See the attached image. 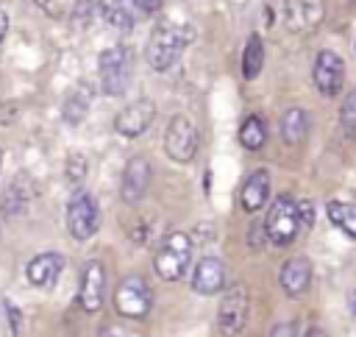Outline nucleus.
<instances>
[{
    "label": "nucleus",
    "mask_w": 356,
    "mask_h": 337,
    "mask_svg": "<svg viewBox=\"0 0 356 337\" xmlns=\"http://www.w3.org/2000/svg\"><path fill=\"white\" fill-rule=\"evenodd\" d=\"M284 19L292 31H309L323 19V0H286Z\"/></svg>",
    "instance_id": "obj_15"
},
{
    "label": "nucleus",
    "mask_w": 356,
    "mask_h": 337,
    "mask_svg": "<svg viewBox=\"0 0 356 337\" xmlns=\"http://www.w3.org/2000/svg\"><path fill=\"white\" fill-rule=\"evenodd\" d=\"M261 64H264V45L259 36H250L245 50H242V78L253 81L261 72Z\"/></svg>",
    "instance_id": "obj_23"
},
{
    "label": "nucleus",
    "mask_w": 356,
    "mask_h": 337,
    "mask_svg": "<svg viewBox=\"0 0 356 337\" xmlns=\"http://www.w3.org/2000/svg\"><path fill=\"white\" fill-rule=\"evenodd\" d=\"M278 281H281V287L289 298H300L309 290V281H312V262L306 256H289L281 265Z\"/></svg>",
    "instance_id": "obj_13"
},
{
    "label": "nucleus",
    "mask_w": 356,
    "mask_h": 337,
    "mask_svg": "<svg viewBox=\"0 0 356 337\" xmlns=\"http://www.w3.org/2000/svg\"><path fill=\"white\" fill-rule=\"evenodd\" d=\"M0 167H3V150H0Z\"/></svg>",
    "instance_id": "obj_35"
},
{
    "label": "nucleus",
    "mask_w": 356,
    "mask_h": 337,
    "mask_svg": "<svg viewBox=\"0 0 356 337\" xmlns=\"http://www.w3.org/2000/svg\"><path fill=\"white\" fill-rule=\"evenodd\" d=\"M100 226L97 203L89 192H75L67 203V228L75 240H89Z\"/></svg>",
    "instance_id": "obj_8"
},
{
    "label": "nucleus",
    "mask_w": 356,
    "mask_h": 337,
    "mask_svg": "<svg viewBox=\"0 0 356 337\" xmlns=\"http://www.w3.org/2000/svg\"><path fill=\"white\" fill-rule=\"evenodd\" d=\"M31 195H33V189H31L28 178H25V175H17V178L3 189V198H0L3 214H6V217L22 214V212L28 209V203H31Z\"/></svg>",
    "instance_id": "obj_18"
},
{
    "label": "nucleus",
    "mask_w": 356,
    "mask_h": 337,
    "mask_svg": "<svg viewBox=\"0 0 356 337\" xmlns=\"http://www.w3.org/2000/svg\"><path fill=\"white\" fill-rule=\"evenodd\" d=\"M6 33H8V14L0 8V42L6 39Z\"/></svg>",
    "instance_id": "obj_32"
},
{
    "label": "nucleus",
    "mask_w": 356,
    "mask_h": 337,
    "mask_svg": "<svg viewBox=\"0 0 356 337\" xmlns=\"http://www.w3.org/2000/svg\"><path fill=\"white\" fill-rule=\"evenodd\" d=\"M136 11H139V6H136L134 0H108V3L103 6L106 22L114 25V28H120V31H128V28L136 22V17H139Z\"/></svg>",
    "instance_id": "obj_19"
},
{
    "label": "nucleus",
    "mask_w": 356,
    "mask_h": 337,
    "mask_svg": "<svg viewBox=\"0 0 356 337\" xmlns=\"http://www.w3.org/2000/svg\"><path fill=\"white\" fill-rule=\"evenodd\" d=\"M270 337H298V326L292 320H284V323H275Z\"/></svg>",
    "instance_id": "obj_28"
},
{
    "label": "nucleus",
    "mask_w": 356,
    "mask_h": 337,
    "mask_svg": "<svg viewBox=\"0 0 356 337\" xmlns=\"http://www.w3.org/2000/svg\"><path fill=\"white\" fill-rule=\"evenodd\" d=\"M222 284H225V265H222L220 259L206 256V259H200V262L195 265V273H192V287H195V292H200V295H214V292L222 290Z\"/></svg>",
    "instance_id": "obj_14"
},
{
    "label": "nucleus",
    "mask_w": 356,
    "mask_h": 337,
    "mask_svg": "<svg viewBox=\"0 0 356 337\" xmlns=\"http://www.w3.org/2000/svg\"><path fill=\"white\" fill-rule=\"evenodd\" d=\"M339 123H342V131L353 139L356 136V89L345 97V103L339 109Z\"/></svg>",
    "instance_id": "obj_27"
},
{
    "label": "nucleus",
    "mask_w": 356,
    "mask_h": 337,
    "mask_svg": "<svg viewBox=\"0 0 356 337\" xmlns=\"http://www.w3.org/2000/svg\"><path fill=\"white\" fill-rule=\"evenodd\" d=\"M61 267H64V259H61L58 253H39V256H33V259L28 262L25 276H28V281H31L33 287L47 290V287L56 284Z\"/></svg>",
    "instance_id": "obj_16"
},
{
    "label": "nucleus",
    "mask_w": 356,
    "mask_h": 337,
    "mask_svg": "<svg viewBox=\"0 0 356 337\" xmlns=\"http://www.w3.org/2000/svg\"><path fill=\"white\" fill-rule=\"evenodd\" d=\"M248 309H250V301H248V287L242 284H234L225 290L222 301H220V309H217V326L225 337H236L245 323H248Z\"/></svg>",
    "instance_id": "obj_6"
},
{
    "label": "nucleus",
    "mask_w": 356,
    "mask_h": 337,
    "mask_svg": "<svg viewBox=\"0 0 356 337\" xmlns=\"http://www.w3.org/2000/svg\"><path fill=\"white\" fill-rule=\"evenodd\" d=\"M36 3H39V6H42L47 14H50V17H58V14H61V6H58V0H36Z\"/></svg>",
    "instance_id": "obj_30"
},
{
    "label": "nucleus",
    "mask_w": 356,
    "mask_h": 337,
    "mask_svg": "<svg viewBox=\"0 0 356 337\" xmlns=\"http://www.w3.org/2000/svg\"><path fill=\"white\" fill-rule=\"evenodd\" d=\"M103 290H106V270L100 262H86L83 273H81V290H78V301L83 306V312H97L103 306Z\"/></svg>",
    "instance_id": "obj_11"
},
{
    "label": "nucleus",
    "mask_w": 356,
    "mask_h": 337,
    "mask_svg": "<svg viewBox=\"0 0 356 337\" xmlns=\"http://www.w3.org/2000/svg\"><path fill=\"white\" fill-rule=\"evenodd\" d=\"M314 86L320 89V95L334 97L342 89L345 81V61L334 53V50H320L314 58Z\"/></svg>",
    "instance_id": "obj_9"
},
{
    "label": "nucleus",
    "mask_w": 356,
    "mask_h": 337,
    "mask_svg": "<svg viewBox=\"0 0 356 337\" xmlns=\"http://www.w3.org/2000/svg\"><path fill=\"white\" fill-rule=\"evenodd\" d=\"M298 217H300V226H312L314 223V206L309 201H300L298 203Z\"/></svg>",
    "instance_id": "obj_29"
},
{
    "label": "nucleus",
    "mask_w": 356,
    "mask_h": 337,
    "mask_svg": "<svg viewBox=\"0 0 356 337\" xmlns=\"http://www.w3.org/2000/svg\"><path fill=\"white\" fill-rule=\"evenodd\" d=\"M153 117H156L153 100H145V97H142V100L128 103V106L114 117V128H117V134H122V136H139V134H145V131L150 128Z\"/></svg>",
    "instance_id": "obj_10"
},
{
    "label": "nucleus",
    "mask_w": 356,
    "mask_h": 337,
    "mask_svg": "<svg viewBox=\"0 0 356 337\" xmlns=\"http://www.w3.org/2000/svg\"><path fill=\"white\" fill-rule=\"evenodd\" d=\"M134 3L139 6V11H153V8L161 6V0H134Z\"/></svg>",
    "instance_id": "obj_31"
},
{
    "label": "nucleus",
    "mask_w": 356,
    "mask_h": 337,
    "mask_svg": "<svg viewBox=\"0 0 356 337\" xmlns=\"http://www.w3.org/2000/svg\"><path fill=\"white\" fill-rule=\"evenodd\" d=\"M306 337H328V334H325V331H323L320 326H312V329L306 331Z\"/></svg>",
    "instance_id": "obj_33"
},
{
    "label": "nucleus",
    "mask_w": 356,
    "mask_h": 337,
    "mask_svg": "<svg viewBox=\"0 0 356 337\" xmlns=\"http://www.w3.org/2000/svg\"><path fill=\"white\" fill-rule=\"evenodd\" d=\"M189 256H192V245H189V237L184 231H170L161 242V248L156 251V273L164 279V281H178L186 267H189Z\"/></svg>",
    "instance_id": "obj_3"
},
{
    "label": "nucleus",
    "mask_w": 356,
    "mask_h": 337,
    "mask_svg": "<svg viewBox=\"0 0 356 337\" xmlns=\"http://www.w3.org/2000/svg\"><path fill=\"white\" fill-rule=\"evenodd\" d=\"M164 150L172 162H192L197 150V125L186 114H175L164 134Z\"/></svg>",
    "instance_id": "obj_7"
},
{
    "label": "nucleus",
    "mask_w": 356,
    "mask_h": 337,
    "mask_svg": "<svg viewBox=\"0 0 356 337\" xmlns=\"http://www.w3.org/2000/svg\"><path fill=\"white\" fill-rule=\"evenodd\" d=\"M89 106H92V92H89L86 86L72 89V92L67 95V100H64V109H61L64 123H70V125H81L83 117H86V111H89Z\"/></svg>",
    "instance_id": "obj_20"
},
{
    "label": "nucleus",
    "mask_w": 356,
    "mask_h": 337,
    "mask_svg": "<svg viewBox=\"0 0 356 337\" xmlns=\"http://www.w3.org/2000/svg\"><path fill=\"white\" fill-rule=\"evenodd\" d=\"M309 131V114L303 109H289L281 117V136L286 145H298Z\"/></svg>",
    "instance_id": "obj_21"
},
{
    "label": "nucleus",
    "mask_w": 356,
    "mask_h": 337,
    "mask_svg": "<svg viewBox=\"0 0 356 337\" xmlns=\"http://www.w3.org/2000/svg\"><path fill=\"white\" fill-rule=\"evenodd\" d=\"M86 170H89V162H86L83 153H70V156H67L64 173H67V181H70V184H83Z\"/></svg>",
    "instance_id": "obj_26"
},
{
    "label": "nucleus",
    "mask_w": 356,
    "mask_h": 337,
    "mask_svg": "<svg viewBox=\"0 0 356 337\" xmlns=\"http://www.w3.org/2000/svg\"><path fill=\"white\" fill-rule=\"evenodd\" d=\"M300 228V217H298V203L289 195H278L275 203L267 212L264 220V231L275 245H289L298 237Z\"/></svg>",
    "instance_id": "obj_4"
},
{
    "label": "nucleus",
    "mask_w": 356,
    "mask_h": 337,
    "mask_svg": "<svg viewBox=\"0 0 356 337\" xmlns=\"http://www.w3.org/2000/svg\"><path fill=\"white\" fill-rule=\"evenodd\" d=\"M267 195H270V173L267 170H253L245 178V187H242V209L245 212H259L267 203Z\"/></svg>",
    "instance_id": "obj_17"
},
{
    "label": "nucleus",
    "mask_w": 356,
    "mask_h": 337,
    "mask_svg": "<svg viewBox=\"0 0 356 337\" xmlns=\"http://www.w3.org/2000/svg\"><path fill=\"white\" fill-rule=\"evenodd\" d=\"M131 70H134V58H131L128 47H122V45L106 47L97 58V72H100L103 92L111 95V97H120L131 84Z\"/></svg>",
    "instance_id": "obj_2"
},
{
    "label": "nucleus",
    "mask_w": 356,
    "mask_h": 337,
    "mask_svg": "<svg viewBox=\"0 0 356 337\" xmlns=\"http://www.w3.org/2000/svg\"><path fill=\"white\" fill-rule=\"evenodd\" d=\"M150 184V164L145 156H134L125 170H122V184H120V195L125 203H139L142 195L147 192Z\"/></svg>",
    "instance_id": "obj_12"
},
{
    "label": "nucleus",
    "mask_w": 356,
    "mask_h": 337,
    "mask_svg": "<svg viewBox=\"0 0 356 337\" xmlns=\"http://www.w3.org/2000/svg\"><path fill=\"white\" fill-rule=\"evenodd\" d=\"M350 312H353V318H356V290H353V295H350Z\"/></svg>",
    "instance_id": "obj_34"
},
{
    "label": "nucleus",
    "mask_w": 356,
    "mask_h": 337,
    "mask_svg": "<svg viewBox=\"0 0 356 337\" xmlns=\"http://www.w3.org/2000/svg\"><path fill=\"white\" fill-rule=\"evenodd\" d=\"M264 139H267V128H264L261 117H256V114L245 117V123L239 125V142H242V148L259 150L264 145Z\"/></svg>",
    "instance_id": "obj_24"
},
{
    "label": "nucleus",
    "mask_w": 356,
    "mask_h": 337,
    "mask_svg": "<svg viewBox=\"0 0 356 337\" xmlns=\"http://www.w3.org/2000/svg\"><path fill=\"white\" fill-rule=\"evenodd\" d=\"M97 14H103V8H100L97 3H92V0H81V3H75V8H72V22H75L78 28H89V25L95 22Z\"/></svg>",
    "instance_id": "obj_25"
},
{
    "label": "nucleus",
    "mask_w": 356,
    "mask_h": 337,
    "mask_svg": "<svg viewBox=\"0 0 356 337\" xmlns=\"http://www.w3.org/2000/svg\"><path fill=\"white\" fill-rule=\"evenodd\" d=\"M189 39H192V31L184 28V25H172V22L156 25L153 33H150V39H147V47H145L147 64L153 70H159V72L161 70H170L178 61V56H181V50H184V45Z\"/></svg>",
    "instance_id": "obj_1"
},
{
    "label": "nucleus",
    "mask_w": 356,
    "mask_h": 337,
    "mask_svg": "<svg viewBox=\"0 0 356 337\" xmlns=\"http://www.w3.org/2000/svg\"><path fill=\"white\" fill-rule=\"evenodd\" d=\"M325 214H328V220H331L339 231H345L348 237L356 240V206H353V203L331 201V203L325 206Z\"/></svg>",
    "instance_id": "obj_22"
},
{
    "label": "nucleus",
    "mask_w": 356,
    "mask_h": 337,
    "mask_svg": "<svg viewBox=\"0 0 356 337\" xmlns=\"http://www.w3.org/2000/svg\"><path fill=\"white\" fill-rule=\"evenodd\" d=\"M114 306L120 315L125 318H134V320H142L150 306H153V298H150V287L142 276H128L120 281L117 292H114Z\"/></svg>",
    "instance_id": "obj_5"
}]
</instances>
